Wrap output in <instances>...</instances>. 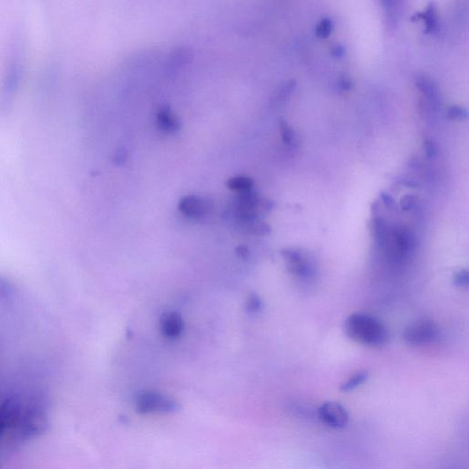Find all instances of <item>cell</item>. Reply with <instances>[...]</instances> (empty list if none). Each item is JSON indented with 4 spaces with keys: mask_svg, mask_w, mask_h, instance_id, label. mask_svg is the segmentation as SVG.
I'll list each match as a JSON object with an SVG mask.
<instances>
[{
    "mask_svg": "<svg viewBox=\"0 0 469 469\" xmlns=\"http://www.w3.org/2000/svg\"><path fill=\"white\" fill-rule=\"evenodd\" d=\"M333 53L335 54L336 57H341L344 54V51L341 47H336L333 51Z\"/></svg>",
    "mask_w": 469,
    "mask_h": 469,
    "instance_id": "35",
    "label": "cell"
},
{
    "mask_svg": "<svg viewBox=\"0 0 469 469\" xmlns=\"http://www.w3.org/2000/svg\"><path fill=\"white\" fill-rule=\"evenodd\" d=\"M403 340L407 345L423 346L438 341L440 329L436 323L430 319H422L409 324L404 329Z\"/></svg>",
    "mask_w": 469,
    "mask_h": 469,
    "instance_id": "4",
    "label": "cell"
},
{
    "mask_svg": "<svg viewBox=\"0 0 469 469\" xmlns=\"http://www.w3.org/2000/svg\"><path fill=\"white\" fill-rule=\"evenodd\" d=\"M237 255L242 259H247L249 256V250L245 246H239L237 247Z\"/></svg>",
    "mask_w": 469,
    "mask_h": 469,
    "instance_id": "33",
    "label": "cell"
},
{
    "mask_svg": "<svg viewBox=\"0 0 469 469\" xmlns=\"http://www.w3.org/2000/svg\"><path fill=\"white\" fill-rule=\"evenodd\" d=\"M15 287L9 279L0 276V301H8L14 297Z\"/></svg>",
    "mask_w": 469,
    "mask_h": 469,
    "instance_id": "20",
    "label": "cell"
},
{
    "mask_svg": "<svg viewBox=\"0 0 469 469\" xmlns=\"http://www.w3.org/2000/svg\"><path fill=\"white\" fill-rule=\"evenodd\" d=\"M279 131H281L282 141L287 145H291L294 140V133L284 120H279Z\"/></svg>",
    "mask_w": 469,
    "mask_h": 469,
    "instance_id": "22",
    "label": "cell"
},
{
    "mask_svg": "<svg viewBox=\"0 0 469 469\" xmlns=\"http://www.w3.org/2000/svg\"><path fill=\"white\" fill-rule=\"evenodd\" d=\"M297 83L295 80H289V81L282 83L273 93L271 98L272 104L275 107L284 105L291 98L292 93L297 88Z\"/></svg>",
    "mask_w": 469,
    "mask_h": 469,
    "instance_id": "15",
    "label": "cell"
},
{
    "mask_svg": "<svg viewBox=\"0 0 469 469\" xmlns=\"http://www.w3.org/2000/svg\"><path fill=\"white\" fill-rule=\"evenodd\" d=\"M368 371H358L344 382L341 387H340V390H341L343 393H350V391H354L356 388L364 384L366 381H368Z\"/></svg>",
    "mask_w": 469,
    "mask_h": 469,
    "instance_id": "16",
    "label": "cell"
},
{
    "mask_svg": "<svg viewBox=\"0 0 469 469\" xmlns=\"http://www.w3.org/2000/svg\"><path fill=\"white\" fill-rule=\"evenodd\" d=\"M418 18L423 19L427 34H436L439 31L438 8L433 3H430L426 11L418 15Z\"/></svg>",
    "mask_w": 469,
    "mask_h": 469,
    "instance_id": "14",
    "label": "cell"
},
{
    "mask_svg": "<svg viewBox=\"0 0 469 469\" xmlns=\"http://www.w3.org/2000/svg\"><path fill=\"white\" fill-rule=\"evenodd\" d=\"M247 232L254 234V236H268L272 233V227L268 224L262 222L259 220L252 221L246 225Z\"/></svg>",
    "mask_w": 469,
    "mask_h": 469,
    "instance_id": "19",
    "label": "cell"
},
{
    "mask_svg": "<svg viewBox=\"0 0 469 469\" xmlns=\"http://www.w3.org/2000/svg\"><path fill=\"white\" fill-rule=\"evenodd\" d=\"M263 304L262 299L259 298L258 294H252L250 295L249 300L247 303V310L250 314H258L262 311Z\"/></svg>",
    "mask_w": 469,
    "mask_h": 469,
    "instance_id": "24",
    "label": "cell"
},
{
    "mask_svg": "<svg viewBox=\"0 0 469 469\" xmlns=\"http://www.w3.org/2000/svg\"><path fill=\"white\" fill-rule=\"evenodd\" d=\"M194 60V51L189 46H178L175 48L167 58L165 72L168 77L178 75L180 71L185 68Z\"/></svg>",
    "mask_w": 469,
    "mask_h": 469,
    "instance_id": "6",
    "label": "cell"
},
{
    "mask_svg": "<svg viewBox=\"0 0 469 469\" xmlns=\"http://www.w3.org/2000/svg\"><path fill=\"white\" fill-rule=\"evenodd\" d=\"M28 394L9 393L0 398V446L14 449L16 433L24 413Z\"/></svg>",
    "mask_w": 469,
    "mask_h": 469,
    "instance_id": "2",
    "label": "cell"
},
{
    "mask_svg": "<svg viewBox=\"0 0 469 469\" xmlns=\"http://www.w3.org/2000/svg\"><path fill=\"white\" fill-rule=\"evenodd\" d=\"M135 409L140 414L175 413L180 404L172 398L153 391H140L135 398Z\"/></svg>",
    "mask_w": 469,
    "mask_h": 469,
    "instance_id": "3",
    "label": "cell"
},
{
    "mask_svg": "<svg viewBox=\"0 0 469 469\" xmlns=\"http://www.w3.org/2000/svg\"><path fill=\"white\" fill-rule=\"evenodd\" d=\"M395 245L397 246V252L399 257H406L412 252L416 247V240L413 234L409 230L404 229L396 230L393 232Z\"/></svg>",
    "mask_w": 469,
    "mask_h": 469,
    "instance_id": "10",
    "label": "cell"
},
{
    "mask_svg": "<svg viewBox=\"0 0 469 469\" xmlns=\"http://www.w3.org/2000/svg\"><path fill=\"white\" fill-rule=\"evenodd\" d=\"M371 233L376 244L378 246L383 245L387 237V227L383 220L378 217H373L371 222Z\"/></svg>",
    "mask_w": 469,
    "mask_h": 469,
    "instance_id": "17",
    "label": "cell"
},
{
    "mask_svg": "<svg viewBox=\"0 0 469 469\" xmlns=\"http://www.w3.org/2000/svg\"><path fill=\"white\" fill-rule=\"evenodd\" d=\"M254 185L252 178L247 177V176H236V177L230 178L227 182V186L231 190L243 192L252 190Z\"/></svg>",
    "mask_w": 469,
    "mask_h": 469,
    "instance_id": "18",
    "label": "cell"
},
{
    "mask_svg": "<svg viewBox=\"0 0 469 469\" xmlns=\"http://www.w3.org/2000/svg\"><path fill=\"white\" fill-rule=\"evenodd\" d=\"M274 202L269 200V199H260L259 207L265 212L272 211L274 208Z\"/></svg>",
    "mask_w": 469,
    "mask_h": 469,
    "instance_id": "31",
    "label": "cell"
},
{
    "mask_svg": "<svg viewBox=\"0 0 469 469\" xmlns=\"http://www.w3.org/2000/svg\"><path fill=\"white\" fill-rule=\"evenodd\" d=\"M160 332L167 339H177L185 329L184 320L181 314L176 311H166L160 319Z\"/></svg>",
    "mask_w": 469,
    "mask_h": 469,
    "instance_id": "7",
    "label": "cell"
},
{
    "mask_svg": "<svg viewBox=\"0 0 469 469\" xmlns=\"http://www.w3.org/2000/svg\"><path fill=\"white\" fill-rule=\"evenodd\" d=\"M288 265V271L295 277L302 279H313L316 276V266L306 255L297 262L291 263Z\"/></svg>",
    "mask_w": 469,
    "mask_h": 469,
    "instance_id": "12",
    "label": "cell"
},
{
    "mask_svg": "<svg viewBox=\"0 0 469 469\" xmlns=\"http://www.w3.org/2000/svg\"><path fill=\"white\" fill-rule=\"evenodd\" d=\"M398 184H400L401 185L406 186L408 188H418L420 185L418 182L414 181L413 179L410 178H406V177H401L400 180H398L397 181Z\"/></svg>",
    "mask_w": 469,
    "mask_h": 469,
    "instance_id": "30",
    "label": "cell"
},
{
    "mask_svg": "<svg viewBox=\"0 0 469 469\" xmlns=\"http://www.w3.org/2000/svg\"><path fill=\"white\" fill-rule=\"evenodd\" d=\"M423 150H425L426 156L428 159H436L438 157V149L436 144L431 140H426L423 143Z\"/></svg>",
    "mask_w": 469,
    "mask_h": 469,
    "instance_id": "26",
    "label": "cell"
},
{
    "mask_svg": "<svg viewBox=\"0 0 469 469\" xmlns=\"http://www.w3.org/2000/svg\"><path fill=\"white\" fill-rule=\"evenodd\" d=\"M344 332L352 341L371 348H380L388 339V330L381 321L362 311H356L346 318Z\"/></svg>",
    "mask_w": 469,
    "mask_h": 469,
    "instance_id": "1",
    "label": "cell"
},
{
    "mask_svg": "<svg viewBox=\"0 0 469 469\" xmlns=\"http://www.w3.org/2000/svg\"><path fill=\"white\" fill-rule=\"evenodd\" d=\"M318 418L334 429L345 428L349 422L348 411L336 401H326L318 409Z\"/></svg>",
    "mask_w": 469,
    "mask_h": 469,
    "instance_id": "5",
    "label": "cell"
},
{
    "mask_svg": "<svg viewBox=\"0 0 469 469\" xmlns=\"http://www.w3.org/2000/svg\"><path fill=\"white\" fill-rule=\"evenodd\" d=\"M157 127L166 133H177L181 123L169 105H163L156 114Z\"/></svg>",
    "mask_w": 469,
    "mask_h": 469,
    "instance_id": "9",
    "label": "cell"
},
{
    "mask_svg": "<svg viewBox=\"0 0 469 469\" xmlns=\"http://www.w3.org/2000/svg\"><path fill=\"white\" fill-rule=\"evenodd\" d=\"M179 210L186 217H199L207 214L208 205L204 199L197 195H188L179 202Z\"/></svg>",
    "mask_w": 469,
    "mask_h": 469,
    "instance_id": "8",
    "label": "cell"
},
{
    "mask_svg": "<svg viewBox=\"0 0 469 469\" xmlns=\"http://www.w3.org/2000/svg\"><path fill=\"white\" fill-rule=\"evenodd\" d=\"M378 208H380V204H378V201L374 202L371 207V212L372 215H373V217H377Z\"/></svg>",
    "mask_w": 469,
    "mask_h": 469,
    "instance_id": "34",
    "label": "cell"
},
{
    "mask_svg": "<svg viewBox=\"0 0 469 469\" xmlns=\"http://www.w3.org/2000/svg\"><path fill=\"white\" fill-rule=\"evenodd\" d=\"M416 86L432 105L439 102V89L430 77L418 75L416 77Z\"/></svg>",
    "mask_w": 469,
    "mask_h": 469,
    "instance_id": "11",
    "label": "cell"
},
{
    "mask_svg": "<svg viewBox=\"0 0 469 469\" xmlns=\"http://www.w3.org/2000/svg\"><path fill=\"white\" fill-rule=\"evenodd\" d=\"M381 200L382 203L388 208V210H393L395 207V200L390 194L387 192H381L380 194Z\"/></svg>",
    "mask_w": 469,
    "mask_h": 469,
    "instance_id": "29",
    "label": "cell"
},
{
    "mask_svg": "<svg viewBox=\"0 0 469 469\" xmlns=\"http://www.w3.org/2000/svg\"><path fill=\"white\" fill-rule=\"evenodd\" d=\"M454 284L458 286V287L461 288H468L469 284V273L467 269H460L455 273Z\"/></svg>",
    "mask_w": 469,
    "mask_h": 469,
    "instance_id": "25",
    "label": "cell"
},
{
    "mask_svg": "<svg viewBox=\"0 0 469 469\" xmlns=\"http://www.w3.org/2000/svg\"><path fill=\"white\" fill-rule=\"evenodd\" d=\"M339 86L342 91H349L353 86L351 80L348 78V77L344 76L339 80Z\"/></svg>",
    "mask_w": 469,
    "mask_h": 469,
    "instance_id": "32",
    "label": "cell"
},
{
    "mask_svg": "<svg viewBox=\"0 0 469 469\" xmlns=\"http://www.w3.org/2000/svg\"><path fill=\"white\" fill-rule=\"evenodd\" d=\"M128 158V153L126 149L124 148H120L115 150V153L113 156V163L115 165L121 166L125 165L127 163Z\"/></svg>",
    "mask_w": 469,
    "mask_h": 469,
    "instance_id": "27",
    "label": "cell"
},
{
    "mask_svg": "<svg viewBox=\"0 0 469 469\" xmlns=\"http://www.w3.org/2000/svg\"><path fill=\"white\" fill-rule=\"evenodd\" d=\"M448 118L451 120H463L468 118V110L460 105H453L448 110Z\"/></svg>",
    "mask_w": 469,
    "mask_h": 469,
    "instance_id": "23",
    "label": "cell"
},
{
    "mask_svg": "<svg viewBox=\"0 0 469 469\" xmlns=\"http://www.w3.org/2000/svg\"><path fill=\"white\" fill-rule=\"evenodd\" d=\"M388 29H394L399 19L401 0H381Z\"/></svg>",
    "mask_w": 469,
    "mask_h": 469,
    "instance_id": "13",
    "label": "cell"
},
{
    "mask_svg": "<svg viewBox=\"0 0 469 469\" xmlns=\"http://www.w3.org/2000/svg\"><path fill=\"white\" fill-rule=\"evenodd\" d=\"M334 30V22L329 18H324L317 24L316 35L319 38H329Z\"/></svg>",
    "mask_w": 469,
    "mask_h": 469,
    "instance_id": "21",
    "label": "cell"
},
{
    "mask_svg": "<svg viewBox=\"0 0 469 469\" xmlns=\"http://www.w3.org/2000/svg\"><path fill=\"white\" fill-rule=\"evenodd\" d=\"M416 204V197L413 195H407L406 197L401 198V210L407 212L412 210Z\"/></svg>",
    "mask_w": 469,
    "mask_h": 469,
    "instance_id": "28",
    "label": "cell"
}]
</instances>
